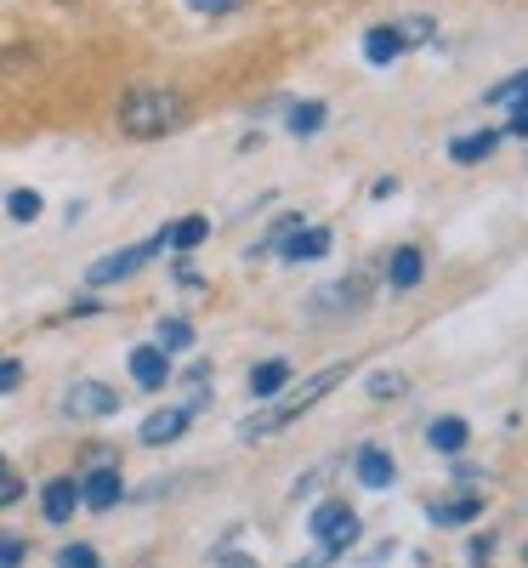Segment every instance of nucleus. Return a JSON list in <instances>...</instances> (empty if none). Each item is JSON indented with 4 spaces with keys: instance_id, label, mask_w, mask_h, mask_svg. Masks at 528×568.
<instances>
[{
    "instance_id": "f257e3e1",
    "label": "nucleus",
    "mask_w": 528,
    "mask_h": 568,
    "mask_svg": "<svg viewBox=\"0 0 528 568\" xmlns=\"http://www.w3.org/2000/svg\"><path fill=\"white\" fill-rule=\"evenodd\" d=\"M187 114L194 109H187V98L176 85H131L114 109V125L131 142H160V136H176L187 125Z\"/></svg>"
},
{
    "instance_id": "f03ea898",
    "label": "nucleus",
    "mask_w": 528,
    "mask_h": 568,
    "mask_svg": "<svg viewBox=\"0 0 528 568\" xmlns=\"http://www.w3.org/2000/svg\"><path fill=\"white\" fill-rule=\"evenodd\" d=\"M347 369L353 364H329V369H318V375H307V382L284 398V404H273V409H262V415H245L238 420V444H262V438H273V433H284V426H291L296 415H307L324 393H335L347 382Z\"/></svg>"
},
{
    "instance_id": "7ed1b4c3",
    "label": "nucleus",
    "mask_w": 528,
    "mask_h": 568,
    "mask_svg": "<svg viewBox=\"0 0 528 568\" xmlns=\"http://www.w3.org/2000/svg\"><path fill=\"white\" fill-rule=\"evenodd\" d=\"M431 34V23L426 18H404V23H380V29H369L364 34V63H375V69H387V63H398L409 45H420Z\"/></svg>"
},
{
    "instance_id": "20e7f679",
    "label": "nucleus",
    "mask_w": 528,
    "mask_h": 568,
    "mask_svg": "<svg viewBox=\"0 0 528 568\" xmlns=\"http://www.w3.org/2000/svg\"><path fill=\"white\" fill-rule=\"evenodd\" d=\"M165 251V227L154 233V240H142V245H125V251H114V256H103V262H91V273H85V284H120V278H131V273H142L154 256Z\"/></svg>"
},
{
    "instance_id": "39448f33",
    "label": "nucleus",
    "mask_w": 528,
    "mask_h": 568,
    "mask_svg": "<svg viewBox=\"0 0 528 568\" xmlns=\"http://www.w3.org/2000/svg\"><path fill=\"white\" fill-rule=\"evenodd\" d=\"M313 535H318V546H324L329 557L347 551V546L358 540V511L342 506V500H324V506L313 511Z\"/></svg>"
},
{
    "instance_id": "423d86ee",
    "label": "nucleus",
    "mask_w": 528,
    "mask_h": 568,
    "mask_svg": "<svg viewBox=\"0 0 528 568\" xmlns=\"http://www.w3.org/2000/svg\"><path fill=\"white\" fill-rule=\"evenodd\" d=\"M63 415L69 420H103V415H120V393L109 382H74L63 393Z\"/></svg>"
},
{
    "instance_id": "0eeeda50",
    "label": "nucleus",
    "mask_w": 528,
    "mask_h": 568,
    "mask_svg": "<svg viewBox=\"0 0 528 568\" xmlns=\"http://www.w3.org/2000/svg\"><path fill=\"white\" fill-rule=\"evenodd\" d=\"M369 291H375V273H353V278L324 284V291L313 296V307H318V313H358V307L369 302Z\"/></svg>"
},
{
    "instance_id": "6e6552de",
    "label": "nucleus",
    "mask_w": 528,
    "mask_h": 568,
    "mask_svg": "<svg viewBox=\"0 0 528 568\" xmlns=\"http://www.w3.org/2000/svg\"><path fill=\"white\" fill-rule=\"evenodd\" d=\"M200 409H205V393L187 398V404H176V409H154L149 420H142V444H176V438L187 433V420H194Z\"/></svg>"
},
{
    "instance_id": "1a4fd4ad",
    "label": "nucleus",
    "mask_w": 528,
    "mask_h": 568,
    "mask_svg": "<svg viewBox=\"0 0 528 568\" xmlns=\"http://www.w3.org/2000/svg\"><path fill=\"white\" fill-rule=\"evenodd\" d=\"M120 495H125V484H120V471L109 466V460H98V471L80 484V506H91V511H109V506H120Z\"/></svg>"
},
{
    "instance_id": "9d476101",
    "label": "nucleus",
    "mask_w": 528,
    "mask_h": 568,
    "mask_svg": "<svg viewBox=\"0 0 528 568\" xmlns=\"http://www.w3.org/2000/svg\"><path fill=\"white\" fill-rule=\"evenodd\" d=\"M131 382L136 387H149V393H160L165 382H171V353L154 342V347H136L131 353Z\"/></svg>"
},
{
    "instance_id": "9b49d317",
    "label": "nucleus",
    "mask_w": 528,
    "mask_h": 568,
    "mask_svg": "<svg viewBox=\"0 0 528 568\" xmlns=\"http://www.w3.org/2000/svg\"><path fill=\"white\" fill-rule=\"evenodd\" d=\"M40 511H45V524H69V517L80 511V484L74 478H52L40 489Z\"/></svg>"
},
{
    "instance_id": "f8f14e48",
    "label": "nucleus",
    "mask_w": 528,
    "mask_h": 568,
    "mask_svg": "<svg viewBox=\"0 0 528 568\" xmlns=\"http://www.w3.org/2000/svg\"><path fill=\"white\" fill-rule=\"evenodd\" d=\"M329 227H296L291 240H278V256L284 262H318V256H329Z\"/></svg>"
},
{
    "instance_id": "ddd939ff",
    "label": "nucleus",
    "mask_w": 528,
    "mask_h": 568,
    "mask_svg": "<svg viewBox=\"0 0 528 568\" xmlns=\"http://www.w3.org/2000/svg\"><path fill=\"white\" fill-rule=\"evenodd\" d=\"M393 471L398 466H393V455L380 449V444H364L358 449V484L364 489H393Z\"/></svg>"
},
{
    "instance_id": "4468645a",
    "label": "nucleus",
    "mask_w": 528,
    "mask_h": 568,
    "mask_svg": "<svg viewBox=\"0 0 528 568\" xmlns=\"http://www.w3.org/2000/svg\"><path fill=\"white\" fill-rule=\"evenodd\" d=\"M426 444L438 449V455H460V449L471 444V426H466L460 415H444V420H431V426H426Z\"/></svg>"
},
{
    "instance_id": "2eb2a0df",
    "label": "nucleus",
    "mask_w": 528,
    "mask_h": 568,
    "mask_svg": "<svg viewBox=\"0 0 528 568\" xmlns=\"http://www.w3.org/2000/svg\"><path fill=\"white\" fill-rule=\"evenodd\" d=\"M500 149V131H471V136H455L449 142V160L455 165H477V160H489Z\"/></svg>"
},
{
    "instance_id": "dca6fc26",
    "label": "nucleus",
    "mask_w": 528,
    "mask_h": 568,
    "mask_svg": "<svg viewBox=\"0 0 528 568\" xmlns=\"http://www.w3.org/2000/svg\"><path fill=\"white\" fill-rule=\"evenodd\" d=\"M420 273H426V256H420L415 245L393 251V262H387V284H393V291H415V284H420Z\"/></svg>"
},
{
    "instance_id": "f3484780",
    "label": "nucleus",
    "mask_w": 528,
    "mask_h": 568,
    "mask_svg": "<svg viewBox=\"0 0 528 568\" xmlns=\"http://www.w3.org/2000/svg\"><path fill=\"white\" fill-rule=\"evenodd\" d=\"M284 387H291V364L284 358H267L251 369V398H278Z\"/></svg>"
},
{
    "instance_id": "a211bd4d",
    "label": "nucleus",
    "mask_w": 528,
    "mask_h": 568,
    "mask_svg": "<svg viewBox=\"0 0 528 568\" xmlns=\"http://www.w3.org/2000/svg\"><path fill=\"white\" fill-rule=\"evenodd\" d=\"M477 511H484V495H455V500H438V506H431V524H438V529H455V524H471Z\"/></svg>"
},
{
    "instance_id": "6ab92c4d",
    "label": "nucleus",
    "mask_w": 528,
    "mask_h": 568,
    "mask_svg": "<svg viewBox=\"0 0 528 568\" xmlns=\"http://www.w3.org/2000/svg\"><path fill=\"white\" fill-rule=\"evenodd\" d=\"M205 240H211V222H205V216H182V222L165 227V245H171V251H200Z\"/></svg>"
},
{
    "instance_id": "aec40b11",
    "label": "nucleus",
    "mask_w": 528,
    "mask_h": 568,
    "mask_svg": "<svg viewBox=\"0 0 528 568\" xmlns=\"http://www.w3.org/2000/svg\"><path fill=\"white\" fill-rule=\"evenodd\" d=\"M324 120H329L324 103H296V109H291V136H318Z\"/></svg>"
},
{
    "instance_id": "412c9836",
    "label": "nucleus",
    "mask_w": 528,
    "mask_h": 568,
    "mask_svg": "<svg viewBox=\"0 0 528 568\" xmlns=\"http://www.w3.org/2000/svg\"><path fill=\"white\" fill-rule=\"evenodd\" d=\"M40 211H45V200L34 194V187H12V194H7V216H12V222H23V227H29Z\"/></svg>"
},
{
    "instance_id": "4be33fe9",
    "label": "nucleus",
    "mask_w": 528,
    "mask_h": 568,
    "mask_svg": "<svg viewBox=\"0 0 528 568\" xmlns=\"http://www.w3.org/2000/svg\"><path fill=\"white\" fill-rule=\"evenodd\" d=\"M160 347L165 353H187L194 347V324L187 318H160Z\"/></svg>"
},
{
    "instance_id": "5701e85b",
    "label": "nucleus",
    "mask_w": 528,
    "mask_h": 568,
    "mask_svg": "<svg viewBox=\"0 0 528 568\" xmlns=\"http://www.w3.org/2000/svg\"><path fill=\"white\" fill-rule=\"evenodd\" d=\"M398 393H409V382H404L398 369H375V375H369V398L387 404V398H398Z\"/></svg>"
},
{
    "instance_id": "b1692460",
    "label": "nucleus",
    "mask_w": 528,
    "mask_h": 568,
    "mask_svg": "<svg viewBox=\"0 0 528 568\" xmlns=\"http://www.w3.org/2000/svg\"><path fill=\"white\" fill-rule=\"evenodd\" d=\"M522 98H528V69H522V74H511V80H500V85L489 91V98H484V103H495V109H506V103H522Z\"/></svg>"
},
{
    "instance_id": "393cba45",
    "label": "nucleus",
    "mask_w": 528,
    "mask_h": 568,
    "mask_svg": "<svg viewBox=\"0 0 528 568\" xmlns=\"http://www.w3.org/2000/svg\"><path fill=\"white\" fill-rule=\"evenodd\" d=\"M58 568H103V557L91 551V546H63L58 551Z\"/></svg>"
},
{
    "instance_id": "a878e982",
    "label": "nucleus",
    "mask_w": 528,
    "mask_h": 568,
    "mask_svg": "<svg viewBox=\"0 0 528 568\" xmlns=\"http://www.w3.org/2000/svg\"><path fill=\"white\" fill-rule=\"evenodd\" d=\"M23 387V364L12 353H0V393H18Z\"/></svg>"
},
{
    "instance_id": "bb28decb",
    "label": "nucleus",
    "mask_w": 528,
    "mask_h": 568,
    "mask_svg": "<svg viewBox=\"0 0 528 568\" xmlns=\"http://www.w3.org/2000/svg\"><path fill=\"white\" fill-rule=\"evenodd\" d=\"M187 7H194L200 18H227V12L245 7V0H187Z\"/></svg>"
},
{
    "instance_id": "cd10ccee",
    "label": "nucleus",
    "mask_w": 528,
    "mask_h": 568,
    "mask_svg": "<svg viewBox=\"0 0 528 568\" xmlns=\"http://www.w3.org/2000/svg\"><path fill=\"white\" fill-rule=\"evenodd\" d=\"M18 500H23V478L0 466V506H18Z\"/></svg>"
},
{
    "instance_id": "c85d7f7f",
    "label": "nucleus",
    "mask_w": 528,
    "mask_h": 568,
    "mask_svg": "<svg viewBox=\"0 0 528 568\" xmlns=\"http://www.w3.org/2000/svg\"><path fill=\"white\" fill-rule=\"evenodd\" d=\"M23 551H29V546H23L18 535H0V568H18V562H23Z\"/></svg>"
},
{
    "instance_id": "c756f323",
    "label": "nucleus",
    "mask_w": 528,
    "mask_h": 568,
    "mask_svg": "<svg viewBox=\"0 0 528 568\" xmlns=\"http://www.w3.org/2000/svg\"><path fill=\"white\" fill-rule=\"evenodd\" d=\"M466 551H471V562H484V557H495V535H477V540H471Z\"/></svg>"
},
{
    "instance_id": "7c9ffc66",
    "label": "nucleus",
    "mask_w": 528,
    "mask_h": 568,
    "mask_svg": "<svg viewBox=\"0 0 528 568\" xmlns=\"http://www.w3.org/2000/svg\"><path fill=\"white\" fill-rule=\"evenodd\" d=\"M369 194H375V200H393V194H398V176H380V182L369 187Z\"/></svg>"
},
{
    "instance_id": "2f4dec72",
    "label": "nucleus",
    "mask_w": 528,
    "mask_h": 568,
    "mask_svg": "<svg viewBox=\"0 0 528 568\" xmlns=\"http://www.w3.org/2000/svg\"><path fill=\"white\" fill-rule=\"evenodd\" d=\"M69 313H74V318H91V313H103V307H98V302H91V296H80V302H74Z\"/></svg>"
},
{
    "instance_id": "473e14b6",
    "label": "nucleus",
    "mask_w": 528,
    "mask_h": 568,
    "mask_svg": "<svg viewBox=\"0 0 528 568\" xmlns=\"http://www.w3.org/2000/svg\"><path fill=\"white\" fill-rule=\"evenodd\" d=\"M506 131H511V136H528V109H517V114H511V125H506Z\"/></svg>"
},
{
    "instance_id": "72a5a7b5",
    "label": "nucleus",
    "mask_w": 528,
    "mask_h": 568,
    "mask_svg": "<svg viewBox=\"0 0 528 568\" xmlns=\"http://www.w3.org/2000/svg\"><path fill=\"white\" fill-rule=\"evenodd\" d=\"M522 557H528V546H522Z\"/></svg>"
}]
</instances>
